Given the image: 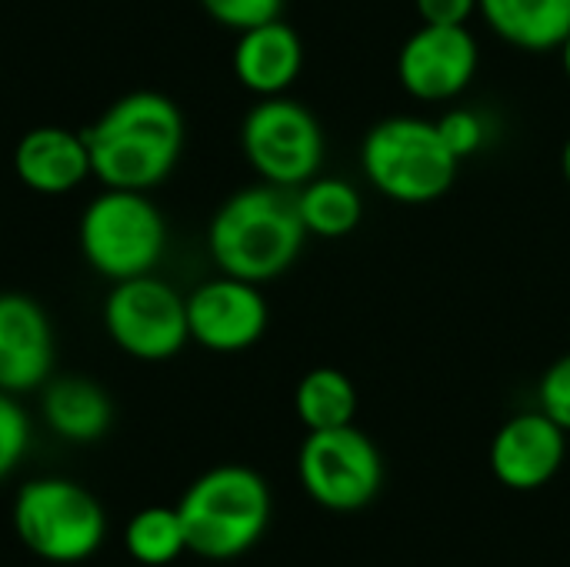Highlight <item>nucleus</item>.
I'll list each match as a JSON object with an SVG mask.
<instances>
[{"label":"nucleus","instance_id":"obj_1","mask_svg":"<svg viewBox=\"0 0 570 567\" xmlns=\"http://www.w3.org/2000/svg\"><path fill=\"white\" fill-rule=\"evenodd\" d=\"M90 174L104 187L150 190L170 177L184 154V114L157 90L114 100L87 130Z\"/></svg>","mask_w":570,"mask_h":567},{"label":"nucleus","instance_id":"obj_2","mask_svg":"<svg viewBox=\"0 0 570 567\" xmlns=\"http://www.w3.org/2000/svg\"><path fill=\"white\" fill-rule=\"evenodd\" d=\"M307 241L297 197L277 184L234 190L207 224V251L220 274L267 284L294 267Z\"/></svg>","mask_w":570,"mask_h":567},{"label":"nucleus","instance_id":"obj_3","mask_svg":"<svg viewBox=\"0 0 570 567\" xmlns=\"http://www.w3.org/2000/svg\"><path fill=\"white\" fill-rule=\"evenodd\" d=\"M174 508L190 555L234 561L264 538L271 525V488L247 465H220L204 471Z\"/></svg>","mask_w":570,"mask_h":567},{"label":"nucleus","instance_id":"obj_4","mask_svg":"<svg viewBox=\"0 0 570 567\" xmlns=\"http://www.w3.org/2000/svg\"><path fill=\"white\" fill-rule=\"evenodd\" d=\"M461 160L444 144L438 120L387 117L361 140V170L367 184L397 204H431L458 180Z\"/></svg>","mask_w":570,"mask_h":567},{"label":"nucleus","instance_id":"obj_5","mask_svg":"<svg viewBox=\"0 0 570 567\" xmlns=\"http://www.w3.org/2000/svg\"><path fill=\"white\" fill-rule=\"evenodd\" d=\"M17 541L47 565H80L107 538L104 505L70 478L27 481L10 508Z\"/></svg>","mask_w":570,"mask_h":567},{"label":"nucleus","instance_id":"obj_6","mask_svg":"<svg viewBox=\"0 0 570 567\" xmlns=\"http://www.w3.org/2000/svg\"><path fill=\"white\" fill-rule=\"evenodd\" d=\"M77 241L87 267L117 284L154 274L167 251V224L147 190L107 187L83 207Z\"/></svg>","mask_w":570,"mask_h":567},{"label":"nucleus","instance_id":"obj_7","mask_svg":"<svg viewBox=\"0 0 570 567\" xmlns=\"http://www.w3.org/2000/svg\"><path fill=\"white\" fill-rule=\"evenodd\" d=\"M240 150L264 184L297 190L321 174L324 130L321 120L287 94L261 97L240 124Z\"/></svg>","mask_w":570,"mask_h":567},{"label":"nucleus","instance_id":"obj_8","mask_svg":"<svg viewBox=\"0 0 570 567\" xmlns=\"http://www.w3.org/2000/svg\"><path fill=\"white\" fill-rule=\"evenodd\" d=\"M297 478L314 505L361 511L384 488V458L357 424L307 431L297 454Z\"/></svg>","mask_w":570,"mask_h":567},{"label":"nucleus","instance_id":"obj_9","mask_svg":"<svg viewBox=\"0 0 570 567\" xmlns=\"http://www.w3.org/2000/svg\"><path fill=\"white\" fill-rule=\"evenodd\" d=\"M100 314L110 341L137 361H170L190 341L184 294L154 274L117 281Z\"/></svg>","mask_w":570,"mask_h":567},{"label":"nucleus","instance_id":"obj_10","mask_svg":"<svg viewBox=\"0 0 570 567\" xmlns=\"http://www.w3.org/2000/svg\"><path fill=\"white\" fill-rule=\"evenodd\" d=\"M481 63V50L468 23H421L397 50V84L424 104L461 97Z\"/></svg>","mask_w":570,"mask_h":567},{"label":"nucleus","instance_id":"obj_11","mask_svg":"<svg viewBox=\"0 0 570 567\" xmlns=\"http://www.w3.org/2000/svg\"><path fill=\"white\" fill-rule=\"evenodd\" d=\"M190 341L214 354H240L254 348L271 321L261 284L217 274L197 284L187 297Z\"/></svg>","mask_w":570,"mask_h":567},{"label":"nucleus","instance_id":"obj_12","mask_svg":"<svg viewBox=\"0 0 570 567\" xmlns=\"http://www.w3.org/2000/svg\"><path fill=\"white\" fill-rule=\"evenodd\" d=\"M568 451V431L541 408L504 421L491 441V471L511 491H538L558 478Z\"/></svg>","mask_w":570,"mask_h":567},{"label":"nucleus","instance_id":"obj_13","mask_svg":"<svg viewBox=\"0 0 570 567\" xmlns=\"http://www.w3.org/2000/svg\"><path fill=\"white\" fill-rule=\"evenodd\" d=\"M53 371V328L47 311L17 291L0 294V391H40Z\"/></svg>","mask_w":570,"mask_h":567},{"label":"nucleus","instance_id":"obj_14","mask_svg":"<svg viewBox=\"0 0 570 567\" xmlns=\"http://www.w3.org/2000/svg\"><path fill=\"white\" fill-rule=\"evenodd\" d=\"M13 174L17 180L43 197H60L77 190L90 174V150L83 130L73 134L67 127H33L13 147Z\"/></svg>","mask_w":570,"mask_h":567},{"label":"nucleus","instance_id":"obj_15","mask_svg":"<svg viewBox=\"0 0 570 567\" xmlns=\"http://www.w3.org/2000/svg\"><path fill=\"white\" fill-rule=\"evenodd\" d=\"M301 70H304V40L281 17L237 33L234 77L240 80L244 90L257 97L287 94L301 77Z\"/></svg>","mask_w":570,"mask_h":567},{"label":"nucleus","instance_id":"obj_16","mask_svg":"<svg viewBox=\"0 0 570 567\" xmlns=\"http://www.w3.org/2000/svg\"><path fill=\"white\" fill-rule=\"evenodd\" d=\"M40 414L47 428L70 444H94L114 424V404L107 391L80 374L47 381L40 388Z\"/></svg>","mask_w":570,"mask_h":567},{"label":"nucleus","instance_id":"obj_17","mask_svg":"<svg viewBox=\"0 0 570 567\" xmlns=\"http://www.w3.org/2000/svg\"><path fill=\"white\" fill-rule=\"evenodd\" d=\"M484 23L511 47L544 53L570 33V0H478Z\"/></svg>","mask_w":570,"mask_h":567},{"label":"nucleus","instance_id":"obj_18","mask_svg":"<svg viewBox=\"0 0 570 567\" xmlns=\"http://www.w3.org/2000/svg\"><path fill=\"white\" fill-rule=\"evenodd\" d=\"M297 197V214L304 221L307 237H347L351 231H357L361 217H364V201L357 194V187L344 177H311L307 184H301L294 190Z\"/></svg>","mask_w":570,"mask_h":567},{"label":"nucleus","instance_id":"obj_19","mask_svg":"<svg viewBox=\"0 0 570 567\" xmlns=\"http://www.w3.org/2000/svg\"><path fill=\"white\" fill-rule=\"evenodd\" d=\"M297 421L307 431H331L354 424L357 418V388L337 368H314L297 381L294 391Z\"/></svg>","mask_w":570,"mask_h":567},{"label":"nucleus","instance_id":"obj_20","mask_svg":"<svg viewBox=\"0 0 570 567\" xmlns=\"http://www.w3.org/2000/svg\"><path fill=\"white\" fill-rule=\"evenodd\" d=\"M127 555L144 567L174 565L187 551L184 525L177 508H144L124 528Z\"/></svg>","mask_w":570,"mask_h":567},{"label":"nucleus","instance_id":"obj_21","mask_svg":"<svg viewBox=\"0 0 570 567\" xmlns=\"http://www.w3.org/2000/svg\"><path fill=\"white\" fill-rule=\"evenodd\" d=\"M30 448V418L17 404V394L0 391V481H7Z\"/></svg>","mask_w":570,"mask_h":567},{"label":"nucleus","instance_id":"obj_22","mask_svg":"<svg viewBox=\"0 0 570 567\" xmlns=\"http://www.w3.org/2000/svg\"><path fill=\"white\" fill-rule=\"evenodd\" d=\"M200 7L210 20L240 33L257 23L277 20L284 10V0H200Z\"/></svg>","mask_w":570,"mask_h":567},{"label":"nucleus","instance_id":"obj_23","mask_svg":"<svg viewBox=\"0 0 570 567\" xmlns=\"http://www.w3.org/2000/svg\"><path fill=\"white\" fill-rule=\"evenodd\" d=\"M438 130H441L444 144L451 147V154H454L458 160L474 157V154L484 147V140H488V124H484V117L474 114V110H464V107L448 110V114L438 120Z\"/></svg>","mask_w":570,"mask_h":567},{"label":"nucleus","instance_id":"obj_24","mask_svg":"<svg viewBox=\"0 0 570 567\" xmlns=\"http://www.w3.org/2000/svg\"><path fill=\"white\" fill-rule=\"evenodd\" d=\"M538 404L554 424H561L570 434V351L544 371L538 384Z\"/></svg>","mask_w":570,"mask_h":567},{"label":"nucleus","instance_id":"obj_25","mask_svg":"<svg viewBox=\"0 0 570 567\" xmlns=\"http://www.w3.org/2000/svg\"><path fill=\"white\" fill-rule=\"evenodd\" d=\"M421 23H444L461 27L478 13V0H414Z\"/></svg>","mask_w":570,"mask_h":567},{"label":"nucleus","instance_id":"obj_26","mask_svg":"<svg viewBox=\"0 0 570 567\" xmlns=\"http://www.w3.org/2000/svg\"><path fill=\"white\" fill-rule=\"evenodd\" d=\"M558 53H561V67H564V77H568L570 84V33L564 37V43L558 47Z\"/></svg>","mask_w":570,"mask_h":567},{"label":"nucleus","instance_id":"obj_27","mask_svg":"<svg viewBox=\"0 0 570 567\" xmlns=\"http://www.w3.org/2000/svg\"><path fill=\"white\" fill-rule=\"evenodd\" d=\"M561 174H564V180H568L570 187V137L564 140V147H561Z\"/></svg>","mask_w":570,"mask_h":567}]
</instances>
